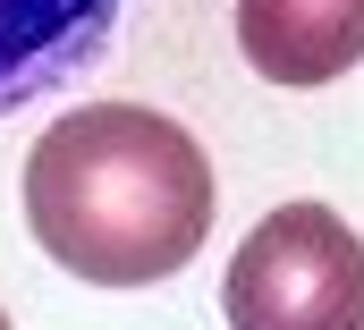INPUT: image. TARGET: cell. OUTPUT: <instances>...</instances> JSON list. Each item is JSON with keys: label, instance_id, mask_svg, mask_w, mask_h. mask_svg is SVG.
<instances>
[{"label": "cell", "instance_id": "1", "mask_svg": "<svg viewBox=\"0 0 364 330\" xmlns=\"http://www.w3.org/2000/svg\"><path fill=\"white\" fill-rule=\"evenodd\" d=\"M26 229L93 288H153L203 254L212 161L144 102H85L26 153Z\"/></svg>", "mask_w": 364, "mask_h": 330}, {"label": "cell", "instance_id": "2", "mask_svg": "<svg viewBox=\"0 0 364 330\" xmlns=\"http://www.w3.org/2000/svg\"><path fill=\"white\" fill-rule=\"evenodd\" d=\"M229 330H364V238L331 203L263 212L220 280Z\"/></svg>", "mask_w": 364, "mask_h": 330}, {"label": "cell", "instance_id": "3", "mask_svg": "<svg viewBox=\"0 0 364 330\" xmlns=\"http://www.w3.org/2000/svg\"><path fill=\"white\" fill-rule=\"evenodd\" d=\"M127 0H0V119L77 85L110 51Z\"/></svg>", "mask_w": 364, "mask_h": 330}, {"label": "cell", "instance_id": "4", "mask_svg": "<svg viewBox=\"0 0 364 330\" xmlns=\"http://www.w3.org/2000/svg\"><path fill=\"white\" fill-rule=\"evenodd\" d=\"M237 51L272 85H331L364 60V0H237Z\"/></svg>", "mask_w": 364, "mask_h": 330}, {"label": "cell", "instance_id": "5", "mask_svg": "<svg viewBox=\"0 0 364 330\" xmlns=\"http://www.w3.org/2000/svg\"><path fill=\"white\" fill-rule=\"evenodd\" d=\"M0 330H9V314H0Z\"/></svg>", "mask_w": 364, "mask_h": 330}]
</instances>
